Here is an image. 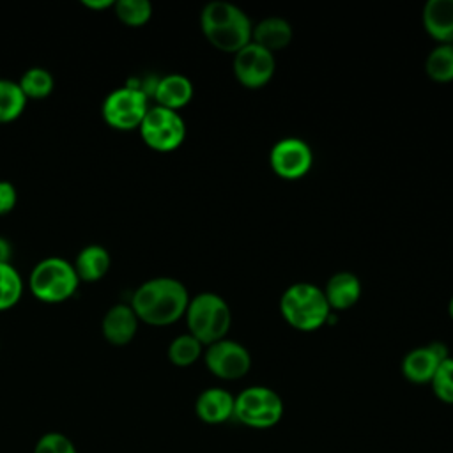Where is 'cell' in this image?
<instances>
[{
	"label": "cell",
	"instance_id": "10",
	"mask_svg": "<svg viewBox=\"0 0 453 453\" xmlns=\"http://www.w3.org/2000/svg\"><path fill=\"white\" fill-rule=\"evenodd\" d=\"M276 71V60L271 51L250 42L234 57V74L248 88L264 87Z\"/></svg>",
	"mask_w": 453,
	"mask_h": 453
},
{
	"label": "cell",
	"instance_id": "3",
	"mask_svg": "<svg viewBox=\"0 0 453 453\" xmlns=\"http://www.w3.org/2000/svg\"><path fill=\"white\" fill-rule=\"evenodd\" d=\"M80 285V278L73 262L64 257H44L39 260L28 276L30 294L46 304H58L71 299Z\"/></svg>",
	"mask_w": 453,
	"mask_h": 453
},
{
	"label": "cell",
	"instance_id": "9",
	"mask_svg": "<svg viewBox=\"0 0 453 453\" xmlns=\"http://www.w3.org/2000/svg\"><path fill=\"white\" fill-rule=\"evenodd\" d=\"M207 370L223 380H235L244 377L251 368V356L244 345L234 340H219L207 345L205 350Z\"/></svg>",
	"mask_w": 453,
	"mask_h": 453
},
{
	"label": "cell",
	"instance_id": "30",
	"mask_svg": "<svg viewBox=\"0 0 453 453\" xmlns=\"http://www.w3.org/2000/svg\"><path fill=\"white\" fill-rule=\"evenodd\" d=\"M81 5L94 11H106V9H113L115 2L113 0H81Z\"/></svg>",
	"mask_w": 453,
	"mask_h": 453
},
{
	"label": "cell",
	"instance_id": "5",
	"mask_svg": "<svg viewBox=\"0 0 453 453\" xmlns=\"http://www.w3.org/2000/svg\"><path fill=\"white\" fill-rule=\"evenodd\" d=\"M184 317L189 334H193L202 345L223 340L232 322L226 301L214 292H202L191 297Z\"/></svg>",
	"mask_w": 453,
	"mask_h": 453
},
{
	"label": "cell",
	"instance_id": "13",
	"mask_svg": "<svg viewBox=\"0 0 453 453\" xmlns=\"http://www.w3.org/2000/svg\"><path fill=\"white\" fill-rule=\"evenodd\" d=\"M138 317L131 304L117 303L106 310L101 320V333L110 345L122 347L133 342L138 331Z\"/></svg>",
	"mask_w": 453,
	"mask_h": 453
},
{
	"label": "cell",
	"instance_id": "29",
	"mask_svg": "<svg viewBox=\"0 0 453 453\" xmlns=\"http://www.w3.org/2000/svg\"><path fill=\"white\" fill-rule=\"evenodd\" d=\"M12 257V244L7 237L0 235V264H11Z\"/></svg>",
	"mask_w": 453,
	"mask_h": 453
},
{
	"label": "cell",
	"instance_id": "14",
	"mask_svg": "<svg viewBox=\"0 0 453 453\" xmlns=\"http://www.w3.org/2000/svg\"><path fill=\"white\" fill-rule=\"evenodd\" d=\"M235 396L223 388H209L202 391L195 403L196 416L209 425H219L234 418Z\"/></svg>",
	"mask_w": 453,
	"mask_h": 453
},
{
	"label": "cell",
	"instance_id": "19",
	"mask_svg": "<svg viewBox=\"0 0 453 453\" xmlns=\"http://www.w3.org/2000/svg\"><path fill=\"white\" fill-rule=\"evenodd\" d=\"M251 39L255 44L273 53L274 50H283L290 44L292 27L287 19L271 16L257 23V27L251 30Z\"/></svg>",
	"mask_w": 453,
	"mask_h": 453
},
{
	"label": "cell",
	"instance_id": "8",
	"mask_svg": "<svg viewBox=\"0 0 453 453\" xmlns=\"http://www.w3.org/2000/svg\"><path fill=\"white\" fill-rule=\"evenodd\" d=\"M147 110L149 97L143 92L126 85L111 90L101 104L103 120L115 131L138 129Z\"/></svg>",
	"mask_w": 453,
	"mask_h": 453
},
{
	"label": "cell",
	"instance_id": "22",
	"mask_svg": "<svg viewBox=\"0 0 453 453\" xmlns=\"http://www.w3.org/2000/svg\"><path fill=\"white\" fill-rule=\"evenodd\" d=\"M23 278L12 264H0V311L18 304L23 296Z\"/></svg>",
	"mask_w": 453,
	"mask_h": 453
},
{
	"label": "cell",
	"instance_id": "12",
	"mask_svg": "<svg viewBox=\"0 0 453 453\" xmlns=\"http://www.w3.org/2000/svg\"><path fill=\"white\" fill-rule=\"evenodd\" d=\"M449 357L448 347L441 342H432L428 345L412 349L405 354L402 361V373L407 380L414 384L432 382L439 365Z\"/></svg>",
	"mask_w": 453,
	"mask_h": 453
},
{
	"label": "cell",
	"instance_id": "11",
	"mask_svg": "<svg viewBox=\"0 0 453 453\" xmlns=\"http://www.w3.org/2000/svg\"><path fill=\"white\" fill-rule=\"evenodd\" d=\"M271 168L283 179H299L308 173L313 156L304 140L283 138L274 143L269 154Z\"/></svg>",
	"mask_w": 453,
	"mask_h": 453
},
{
	"label": "cell",
	"instance_id": "1",
	"mask_svg": "<svg viewBox=\"0 0 453 453\" xmlns=\"http://www.w3.org/2000/svg\"><path fill=\"white\" fill-rule=\"evenodd\" d=\"M189 294L175 278L159 276L143 281L131 296V308L138 320L149 326H170L184 317Z\"/></svg>",
	"mask_w": 453,
	"mask_h": 453
},
{
	"label": "cell",
	"instance_id": "6",
	"mask_svg": "<svg viewBox=\"0 0 453 453\" xmlns=\"http://www.w3.org/2000/svg\"><path fill=\"white\" fill-rule=\"evenodd\" d=\"M283 416V402L276 391L265 386H251L241 391L234 402V418L251 428H271Z\"/></svg>",
	"mask_w": 453,
	"mask_h": 453
},
{
	"label": "cell",
	"instance_id": "24",
	"mask_svg": "<svg viewBox=\"0 0 453 453\" xmlns=\"http://www.w3.org/2000/svg\"><path fill=\"white\" fill-rule=\"evenodd\" d=\"M202 347L193 334H179L168 345V359L175 366H189L202 356Z\"/></svg>",
	"mask_w": 453,
	"mask_h": 453
},
{
	"label": "cell",
	"instance_id": "27",
	"mask_svg": "<svg viewBox=\"0 0 453 453\" xmlns=\"http://www.w3.org/2000/svg\"><path fill=\"white\" fill-rule=\"evenodd\" d=\"M34 453H78L73 441L60 432H48L35 442Z\"/></svg>",
	"mask_w": 453,
	"mask_h": 453
},
{
	"label": "cell",
	"instance_id": "2",
	"mask_svg": "<svg viewBox=\"0 0 453 453\" xmlns=\"http://www.w3.org/2000/svg\"><path fill=\"white\" fill-rule=\"evenodd\" d=\"M200 27L205 39L221 51L237 53L251 42V21L234 4L214 0L200 14Z\"/></svg>",
	"mask_w": 453,
	"mask_h": 453
},
{
	"label": "cell",
	"instance_id": "21",
	"mask_svg": "<svg viewBox=\"0 0 453 453\" xmlns=\"http://www.w3.org/2000/svg\"><path fill=\"white\" fill-rule=\"evenodd\" d=\"M28 99L21 92L18 81L0 78V124H9L21 117Z\"/></svg>",
	"mask_w": 453,
	"mask_h": 453
},
{
	"label": "cell",
	"instance_id": "26",
	"mask_svg": "<svg viewBox=\"0 0 453 453\" xmlns=\"http://www.w3.org/2000/svg\"><path fill=\"white\" fill-rule=\"evenodd\" d=\"M430 384H432L434 395L441 402L453 403V357H446L439 365Z\"/></svg>",
	"mask_w": 453,
	"mask_h": 453
},
{
	"label": "cell",
	"instance_id": "31",
	"mask_svg": "<svg viewBox=\"0 0 453 453\" xmlns=\"http://www.w3.org/2000/svg\"><path fill=\"white\" fill-rule=\"evenodd\" d=\"M448 311H449V317L453 319V297L449 299V304H448Z\"/></svg>",
	"mask_w": 453,
	"mask_h": 453
},
{
	"label": "cell",
	"instance_id": "17",
	"mask_svg": "<svg viewBox=\"0 0 453 453\" xmlns=\"http://www.w3.org/2000/svg\"><path fill=\"white\" fill-rule=\"evenodd\" d=\"M80 281L94 283L106 276L111 265L110 251L101 244H87L81 248L73 262Z\"/></svg>",
	"mask_w": 453,
	"mask_h": 453
},
{
	"label": "cell",
	"instance_id": "20",
	"mask_svg": "<svg viewBox=\"0 0 453 453\" xmlns=\"http://www.w3.org/2000/svg\"><path fill=\"white\" fill-rule=\"evenodd\" d=\"M18 85L27 99L39 101V99H46L53 92L55 80L48 69L41 65H34L21 74V78L18 80Z\"/></svg>",
	"mask_w": 453,
	"mask_h": 453
},
{
	"label": "cell",
	"instance_id": "28",
	"mask_svg": "<svg viewBox=\"0 0 453 453\" xmlns=\"http://www.w3.org/2000/svg\"><path fill=\"white\" fill-rule=\"evenodd\" d=\"M18 202L16 186L11 180L0 179V216L9 214Z\"/></svg>",
	"mask_w": 453,
	"mask_h": 453
},
{
	"label": "cell",
	"instance_id": "18",
	"mask_svg": "<svg viewBox=\"0 0 453 453\" xmlns=\"http://www.w3.org/2000/svg\"><path fill=\"white\" fill-rule=\"evenodd\" d=\"M322 292L331 310H347L361 297V281L356 274L342 271L327 280V285Z\"/></svg>",
	"mask_w": 453,
	"mask_h": 453
},
{
	"label": "cell",
	"instance_id": "4",
	"mask_svg": "<svg viewBox=\"0 0 453 453\" xmlns=\"http://www.w3.org/2000/svg\"><path fill=\"white\" fill-rule=\"evenodd\" d=\"M280 310L283 319L299 331H315L329 320L331 308L324 292L313 283L299 281L290 285L281 299Z\"/></svg>",
	"mask_w": 453,
	"mask_h": 453
},
{
	"label": "cell",
	"instance_id": "23",
	"mask_svg": "<svg viewBox=\"0 0 453 453\" xmlns=\"http://www.w3.org/2000/svg\"><path fill=\"white\" fill-rule=\"evenodd\" d=\"M425 71L434 81H451L453 80V44L435 46L425 62Z\"/></svg>",
	"mask_w": 453,
	"mask_h": 453
},
{
	"label": "cell",
	"instance_id": "15",
	"mask_svg": "<svg viewBox=\"0 0 453 453\" xmlns=\"http://www.w3.org/2000/svg\"><path fill=\"white\" fill-rule=\"evenodd\" d=\"M423 25L441 44H453V0H428L423 7Z\"/></svg>",
	"mask_w": 453,
	"mask_h": 453
},
{
	"label": "cell",
	"instance_id": "7",
	"mask_svg": "<svg viewBox=\"0 0 453 453\" xmlns=\"http://www.w3.org/2000/svg\"><path fill=\"white\" fill-rule=\"evenodd\" d=\"M138 131L147 147L157 152H170L184 142L186 124L177 111L156 104L149 106Z\"/></svg>",
	"mask_w": 453,
	"mask_h": 453
},
{
	"label": "cell",
	"instance_id": "25",
	"mask_svg": "<svg viewBox=\"0 0 453 453\" xmlns=\"http://www.w3.org/2000/svg\"><path fill=\"white\" fill-rule=\"evenodd\" d=\"M113 12L124 25L142 27L152 16V4L149 0H117Z\"/></svg>",
	"mask_w": 453,
	"mask_h": 453
},
{
	"label": "cell",
	"instance_id": "16",
	"mask_svg": "<svg viewBox=\"0 0 453 453\" xmlns=\"http://www.w3.org/2000/svg\"><path fill=\"white\" fill-rule=\"evenodd\" d=\"M156 104L177 111L179 108L186 106L193 97V83L184 74H166L157 80L154 96Z\"/></svg>",
	"mask_w": 453,
	"mask_h": 453
}]
</instances>
